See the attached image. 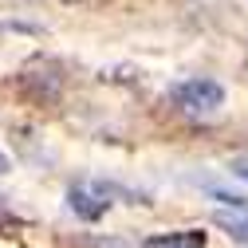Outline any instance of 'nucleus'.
Masks as SVG:
<instances>
[{
	"mask_svg": "<svg viewBox=\"0 0 248 248\" xmlns=\"http://www.w3.org/2000/svg\"><path fill=\"white\" fill-rule=\"evenodd\" d=\"M12 91L32 107H55L63 99V71H59L51 59H36V63H28L12 79Z\"/></svg>",
	"mask_w": 248,
	"mask_h": 248,
	"instance_id": "f257e3e1",
	"label": "nucleus"
},
{
	"mask_svg": "<svg viewBox=\"0 0 248 248\" xmlns=\"http://www.w3.org/2000/svg\"><path fill=\"white\" fill-rule=\"evenodd\" d=\"M170 99L189 114H209V110H217L225 103V87L217 79H209V75H193V79H181L170 91Z\"/></svg>",
	"mask_w": 248,
	"mask_h": 248,
	"instance_id": "f03ea898",
	"label": "nucleus"
},
{
	"mask_svg": "<svg viewBox=\"0 0 248 248\" xmlns=\"http://www.w3.org/2000/svg\"><path fill=\"white\" fill-rule=\"evenodd\" d=\"M229 170H232V177H244V181H248V154L232 158V166H229Z\"/></svg>",
	"mask_w": 248,
	"mask_h": 248,
	"instance_id": "0eeeda50",
	"label": "nucleus"
},
{
	"mask_svg": "<svg viewBox=\"0 0 248 248\" xmlns=\"http://www.w3.org/2000/svg\"><path fill=\"white\" fill-rule=\"evenodd\" d=\"M217 225H221L232 240L248 244V217H229V213H217Z\"/></svg>",
	"mask_w": 248,
	"mask_h": 248,
	"instance_id": "39448f33",
	"label": "nucleus"
},
{
	"mask_svg": "<svg viewBox=\"0 0 248 248\" xmlns=\"http://www.w3.org/2000/svg\"><path fill=\"white\" fill-rule=\"evenodd\" d=\"M12 166H8V158H4V154H0V173H8Z\"/></svg>",
	"mask_w": 248,
	"mask_h": 248,
	"instance_id": "6e6552de",
	"label": "nucleus"
},
{
	"mask_svg": "<svg viewBox=\"0 0 248 248\" xmlns=\"http://www.w3.org/2000/svg\"><path fill=\"white\" fill-rule=\"evenodd\" d=\"M67 205H71V213L79 217V221H99V217H107V209H110V193L103 189V185L79 181V185H71Z\"/></svg>",
	"mask_w": 248,
	"mask_h": 248,
	"instance_id": "7ed1b4c3",
	"label": "nucleus"
},
{
	"mask_svg": "<svg viewBox=\"0 0 248 248\" xmlns=\"http://www.w3.org/2000/svg\"><path fill=\"white\" fill-rule=\"evenodd\" d=\"M146 248H205V232L185 229V232H170V236H150Z\"/></svg>",
	"mask_w": 248,
	"mask_h": 248,
	"instance_id": "20e7f679",
	"label": "nucleus"
},
{
	"mask_svg": "<svg viewBox=\"0 0 248 248\" xmlns=\"http://www.w3.org/2000/svg\"><path fill=\"white\" fill-rule=\"evenodd\" d=\"M213 197L221 201V205H232V209H244V213H248V197H236V193H221V189H213Z\"/></svg>",
	"mask_w": 248,
	"mask_h": 248,
	"instance_id": "423d86ee",
	"label": "nucleus"
}]
</instances>
